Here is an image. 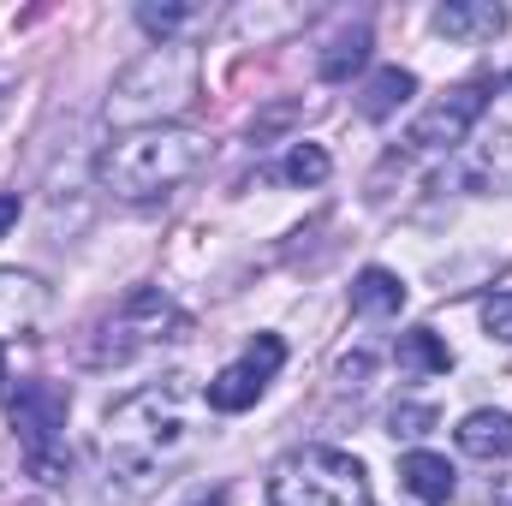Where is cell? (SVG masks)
Wrapping results in <instances>:
<instances>
[{"instance_id": "cell-5", "label": "cell", "mask_w": 512, "mask_h": 506, "mask_svg": "<svg viewBox=\"0 0 512 506\" xmlns=\"http://www.w3.org/2000/svg\"><path fill=\"white\" fill-rule=\"evenodd\" d=\"M191 322H185V310L167 298V292H155V286H137L126 304L96 328V340L84 346V364L90 370H120L131 364L137 352H149V346H167V340H179Z\"/></svg>"}, {"instance_id": "cell-10", "label": "cell", "mask_w": 512, "mask_h": 506, "mask_svg": "<svg viewBox=\"0 0 512 506\" xmlns=\"http://www.w3.org/2000/svg\"><path fill=\"white\" fill-rule=\"evenodd\" d=\"M435 30L447 42H495L507 30V6H495V0H447L435 12Z\"/></svg>"}, {"instance_id": "cell-24", "label": "cell", "mask_w": 512, "mask_h": 506, "mask_svg": "<svg viewBox=\"0 0 512 506\" xmlns=\"http://www.w3.org/2000/svg\"><path fill=\"white\" fill-rule=\"evenodd\" d=\"M185 506H227V489H215V495H197V501H185Z\"/></svg>"}, {"instance_id": "cell-8", "label": "cell", "mask_w": 512, "mask_h": 506, "mask_svg": "<svg viewBox=\"0 0 512 506\" xmlns=\"http://www.w3.org/2000/svg\"><path fill=\"white\" fill-rule=\"evenodd\" d=\"M280 364H286V340L280 334H256L251 352L209 381V411H227V417L233 411H251L256 399L268 393V381L280 376Z\"/></svg>"}, {"instance_id": "cell-12", "label": "cell", "mask_w": 512, "mask_h": 506, "mask_svg": "<svg viewBox=\"0 0 512 506\" xmlns=\"http://www.w3.org/2000/svg\"><path fill=\"white\" fill-rule=\"evenodd\" d=\"M399 483H405L423 506H447L453 501V489H459V483H453V465H447L441 453H423V447L399 459Z\"/></svg>"}, {"instance_id": "cell-13", "label": "cell", "mask_w": 512, "mask_h": 506, "mask_svg": "<svg viewBox=\"0 0 512 506\" xmlns=\"http://www.w3.org/2000/svg\"><path fill=\"white\" fill-rule=\"evenodd\" d=\"M453 435H459V453H471V459H512V417L507 411H471Z\"/></svg>"}, {"instance_id": "cell-17", "label": "cell", "mask_w": 512, "mask_h": 506, "mask_svg": "<svg viewBox=\"0 0 512 506\" xmlns=\"http://www.w3.org/2000/svg\"><path fill=\"white\" fill-rule=\"evenodd\" d=\"M399 364H405L411 376H447V370H453V346H447L435 328H411V334L399 340Z\"/></svg>"}, {"instance_id": "cell-7", "label": "cell", "mask_w": 512, "mask_h": 506, "mask_svg": "<svg viewBox=\"0 0 512 506\" xmlns=\"http://www.w3.org/2000/svg\"><path fill=\"white\" fill-rule=\"evenodd\" d=\"M489 96H495V78H477V84L447 90L429 114H417V120H411V131H405V149H453V143H465V137H471V126L483 120Z\"/></svg>"}, {"instance_id": "cell-19", "label": "cell", "mask_w": 512, "mask_h": 506, "mask_svg": "<svg viewBox=\"0 0 512 506\" xmlns=\"http://www.w3.org/2000/svg\"><path fill=\"white\" fill-rule=\"evenodd\" d=\"M191 18H197V6H179V0H167V6H155V0H143V6H137V24H143L149 36H161V42H167L173 30H185Z\"/></svg>"}, {"instance_id": "cell-3", "label": "cell", "mask_w": 512, "mask_h": 506, "mask_svg": "<svg viewBox=\"0 0 512 506\" xmlns=\"http://www.w3.org/2000/svg\"><path fill=\"white\" fill-rule=\"evenodd\" d=\"M197 102V48H179V42H161L149 48L143 60H131L108 96V120L114 126H167L173 114H185Z\"/></svg>"}, {"instance_id": "cell-16", "label": "cell", "mask_w": 512, "mask_h": 506, "mask_svg": "<svg viewBox=\"0 0 512 506\" xmlns=\"http://www.w3.org/2000/svg\"><path fill=\"white\" fill-rule=\"evenodd\" d=\"M411 96H417V78L399 72V66H382V72L364 84V102H358V108H364V120H393Z\"/></svg>"}, {"instance_id": "cell-11", "label": "cell", "mask_w": 512, "mask_h": 506, "mask_svg": "<svg viewBox=\"0 0 512 506\" xmlns=\"http://www.w3.org/2000/svg\"><path fill=\"white\" fill-rule=\"evenodd\" d=\"M465 185L471 191H501L512 185V131H489L465 155Z\"/></svg>"}, {"instance_id": "cell-1", "label": "cell", "mask_w": 512, "mask_h": 506, "mask_svg": "<svg viewBox=\"0 0 512 506\" xmlns=\"http://www.w3.org/2000/svg\"><path fill=\"white\" fill-rule=\"evenodd\" d=\"M185 405H191V376H167L108 411L102 453H108V471L126 489L161 483L191 453V417H185Z\"/></svg>"}, {"instance_id": "cell-6", "label": "cell", "mask_w": 512, "mask_h": 506, "mask_svg": "<svg viewBox=\"0 0 512 506\" xmlns=\"http://www.w3.org/2000/svg\"><path fill=\"white\" fill-rule=\"evenodd\" d=\"M66 411H72V393L60 381H18V393H12V429H18V447H24V465L36 483L72 477V453L60 435Z\"/></svg>"}, {"instance_id": "cell-18", "label": "cell", "mask_w": 512, "mask_h": 506, "mask_svg": "<svg viewBox=\"0 0 512 506\" xmlns=\"http://www.w3.org/2000/svg\"><path fill=\"white\" fill-rule=\"evenodd\" d=\"M328 173H334V161H328L322 143H292L286 161H280V179H286V185H322Z\"/></svg>"}, {"instance_id": "cell-26", "label": "cell", "mask_w": 512, "mask_h": 506, "mask_svg": "<svg viewBox=\"0 0 512 506\" xmlns=\"http://www.w3.org/2000/svg\"><path fill=\"white\" fill-rule=\"evenodd\" d=\"M0 114H6V90H0Z\"/></svg>"}, {"instance_id": "cell-9", "label": "cell", "mask_w": 512, "mask_h": 506, "mask_svg": "<svg viewBox=\"0 0 512 506\" xmlns=\"http://www.w3.org/2000/svg\"><path fill=\"white\" fill-rule=\"evenodd\" d=\"M48 316V286L36 274H18V268H0V340H24L36 334Z\"/></svg>"}, {"instance_id": "cell-15", "label": "cell", "mask_w": 512, "mask_h": 506, "mask_svg": "<svg viewBox=\"0 0 512 506\" xmlns=\"http://www.w3.org/2000/svg\"><path fill=\"white\" fill-rule=\"evenodd\" d=\"M364 60H370V24H352V30H340V36L322 48L316 72H322V84H346Z\"/></svg>"}, {"instance_id": "cell-2", "label": "cell", "mask_w": 512, "mask_h": 506, "mask_svg": "<svg viewBox=\"0 0 512 506\" xmlns=\"http://www.w3.org/2000/svg\"><path fill=\"white\" fill-rule=\"evenodd\" d=\"M203 161H209V137L197 126H143L114 137L96 155V179L120 203H149V197H167L173 185L197 179Z\"/></svg>"}, {"instance_id": "cell-22", "label": "cell", "mask_w": 512, "mask_h": 506, "mask_svg": "<svg viewBox=\"0 0 512 506\" xmlns=\"http://www.w3.org/2000/svg\"><path fill=\"white\" fill-rule=\"evenodd\" d=\"M18 209H24V203H18V191H6V197H0V239L18 227Z\"/></svg>"}, {"instance_id": "cell-21", "label": "cell", "mask_w": 512, "mask_h": 506, "mask_svg": "<svg viewBox=\"0 0 512 506\" xmlns=\"http://www.w3.org/2000/svg\"><path fill=\"white\" fill-rule=\"evenodd\" d=\"M429 423H435L429 405H405V411H393V435H423Z\"/></svg>"}, {"instance_id": "cell-25", "label": "cell", "mask_w": 512, "mask_h": 506, "mask_svg": "<svg viewBox=\"0 0 512 506\" xmlns=\"http://www.w3.org/2000/svg\"><path fill=\"white\" fill-rule=\"evenodd\" d=\"M0 387H6V352H0Z\"/></svg>"}, {"instance_id": "cell-14", "label": "cell", "mask_w": 512, "mask_h": 506, "mask_svg": "<svg viewBox=\"0 0 512 506\" xmlns=\"http://www.w3.org/2000/svg\"><path fill=\"white\" fill-rule=\"evenodd\" d=\"M352 310L358 316H399L405 310V280L387 274V268H364L352 280Z\"/></svg>"}, {"instance_id": "cell-4", "label": "cell", "mask_w": 512, "mask_h": 506, "mask_svg": "<svg viewBox=\"0 0 512 506\" xmlns=\"http://www.w3.org/2000/svg\"><path fill=\"white\" fill-rule=\"evenodd\" d=\"M268 506H376L370 477L352 453L340 447H304L274 465L268 477Z\"/></svg>"}, {"instance_id": "cell-20", "label": "cell", "mask_w": 512, "mask_h": 506, "mask_svg": "<svg viewBox=\"0 0 512 506\" xmlns=\"http://www.w3.org/2000/svg\"><path fill=\"white\" fill-rule=\"evenodd\" d=\"M483 328H489V340L512 346V292H489L483 298Z\"/></svg>"}, {"instance_id": "cell-23", "label": "cell", "mask_w": 512, "mask_h": 506, "mask_svg": "<svg viewBox=\"0 0 512 506\" xmlns=\"http://www.w3.org/2000/svg\"><path fill=\"white\" fill-rule=\"evenodd\" d=\"M364 376H370V358H364V352L340 364V381H346V387H358V381H364Z\"/></svg>"}]
</instances>
